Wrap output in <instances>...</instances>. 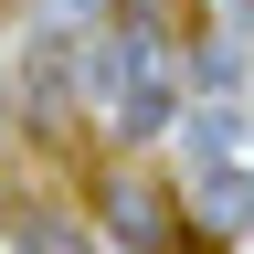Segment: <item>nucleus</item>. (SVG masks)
Instances as JSON below:
<instances>
[{
	"instance_id": "nucleus-1",
	"label": "nucleus",
	"mask_w": 254,
	"mask_h": 254,
	"mask_svg": "<svg viewBox=\"0 0 254 254\" xmlns=\"http://www.w3.org/2000/svg\"><path fill=\"white\" fill-rule=\"evenodd\" d=\"M85 85H95V106L117 117V138H159V127L180 117L170 74H159V43H148V32H127V21L85 43Z\"/></svg>"
},
{
	"instance_id": "nucleus-2",
	"label": "nucleus",
	"mask_w": 254,
	"mask_h": 254,
	"mask_svg": "<svg viewBox=\"0 0 254 254\" xmlns=\"http://www.w3.org/2000/svg\"><path fill=\"white\" fill-rule=\"evenodd\" d=\"M190 159H201V222L212 233H254V138H244V117L233 106H201L190 117Z\"/></svg>"
},
{
	"instance_id": "nucleus-3",
	"label": "nucleus",
	"mask_w": 254,
	"mask_h": 254,
	"mask_svg": "<svg viewBox=\"0 0 254 254\" xmlns=\"http://www.w3.org/2000/svg\"><path fill=\"white\" fill-rule=\"evenodd\" d=\"M106 222H117L138 254H159V244H170V201H159L148 180H106Z\"/></svg>"
},
{
	"instance_id": "nucleus-4",
	"label": "nucleus",
	"mask_w": 254,
	"mask_h": 254,
	"mask_svg": "<svg viewBox=\"0 0 254 254\" xmlns=\"http://www.w3.org/2000/svg\"><path fill=\"white\" fill-rule=\"evenodd\" d=\"M117 11H127V32H148L159 53H170V43H201V32H212V11H201V0H117Z\"/></svg>"
},
{
	"instance_id": "nucleus-5",
	"label": "nucleus",
	"mask_w": 254,
	"mask_h": 254,
	"mask_svg": "<svg viewBox=\"0 0 254 254\" xmlns=\"http://www.w3.org/2000/svg\"><path fill=\"white\" fill-rule=\"evenodd\" d=\"M11 244H21V254H85L74 212H11Z\"/></svg>"
},
{
	"instance_id": "nucleus-6",
	"label": "nucleus",
	"mask_w": 254,
	"mask_h": 254,
	"mask_svg": "<svg viewBox=\"0 0 254 254\" xmlns=\"http://www.w3.org/2000/svg\"><path fill=\"white\" fill-rule=\"evenodd\" d=\"M244 21H254V0H244Z\"/></svg>"
}]
</instances>
